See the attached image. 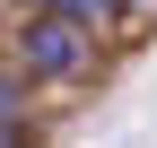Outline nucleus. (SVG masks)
<instances>
[{
	"label": "nucleus",
	"mask_w": 157,
	"mask_h": 148,
	"mask_svg": "<svg viewBox=\"0 0 157 148\" xmlns=\"http://www.w3.org/2000/svg\"><path fill=\"white\" fill-rule=\"evenodd\" d=\"M17 139H26V122H17V79L0 70V148H17Z\"/></svg>",
	"instance_id": "7ed1b4c3"
},
{
	"label": "nucleus",
	"mask_w": 157,
	"mask_h": 148,
	"mask_svg": "<svg viewBox=\"0 0 157 148\" xmlns=\"http://www.w3.org/2000/svg\"><path fill=\"white\" fill-rule=\"evenodd\" d=\"M17 61H26L35 79H87L96 26H78V17H61V9H35L26 26H17Z\"/></svg>",
	"instance_id": "f257e3e1"
},
{
	"label": "nucleus",
	"mask_w": 157,
	"mask_h": 148,
	"mask_svg": "<svg viewBox=\"0 0 157 148\" xmlns=\"http://www.w3.org/2000/svg\"><path fill=\"white\" fill-rule=\"evenodd\" d=\"M35 9H61V17H78V26H113L122 0H35Z\"/></svg>",
	"instance_id": "f03ea898"
}]
</instances>
